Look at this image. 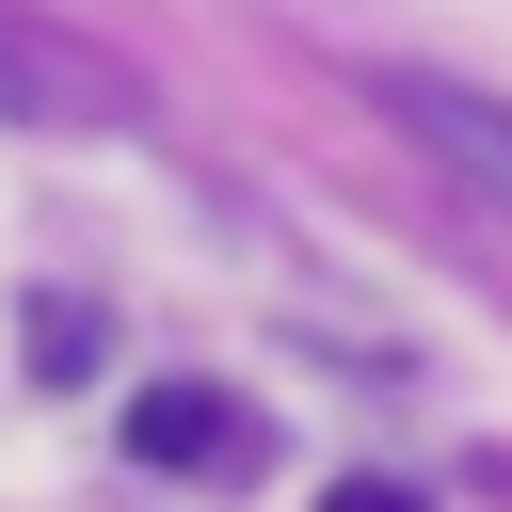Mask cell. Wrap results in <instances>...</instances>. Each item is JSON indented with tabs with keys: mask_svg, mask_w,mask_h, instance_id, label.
I'll return each mask as SVG.
<instances>
[{
	"mask_svg": "<svg viewBox=\"0 0 512 512\" xmlns=\"http://www.w3.org/2000/svg\"><path fill=\"white\" fill-rule=\"evenodd\" d=\"M0 112L16 128H128V64H96L80 32H48V16L0 0Z\"/></svg>",
	"mask_w": 512,
	"mask_h": 512,
	"instance_id": "obj_2",
	"label": "cell"
},
{
	"mask_svg": "<svg viewBox=\"0 0 512 512\" xmlns=\"http://www.w3.org/2000/svg\"><path fill=\"white\" fill-rule=\"evenodd\" d=\"M128 464L224 480V464H272V416H256L240 384H144V400H128Z\"/></svg>",
	"mask_w": 512,
	"mask_h": 512,
	"instance_id": "obj_3",
	"label": "cell"
},
{
	"mask_svg": "<svg viewBox=\"0 0 512 512\" xmlns=\"http://www.w3.org/2000/svg\"><path fill=\"white\" fill-rule=\"evenodd\" d=\"M320 512H432V496H416V480H336Z\"/></svg>",
	"mask_w": 512,
	"mask_h": 512,
	"instance_id": "obj_4",
	"label": "cell"
},
{
	"mask_svg": "<svg viewBox=\"0 0 512 512\" xmlns=\"http://www.w3.org/2000/svg\"><path fill=\"white\" fill-rule=\"evenodd\" d=\"M368 96H384V128H400L432 176H464L480 208H512V96H480V80H448V64H384Z\"/></svg>",
	"mask_w": 512,
	"mask_h": 512,
	"instance_id": "obj_1",
	"label": "cell"
}]
</instances>
